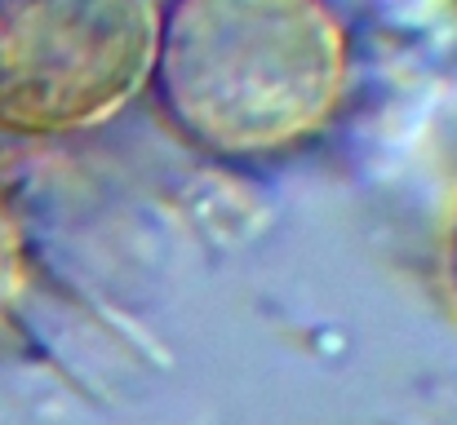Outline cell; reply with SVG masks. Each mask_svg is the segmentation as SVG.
<instances>
[{
	"instance_id": "7a4b0ae2",
	"label": "cell",
	"mask_w": 457,
	"mask_h": 425,
	"mask_svg": "<svg viewBox=\"0 0 457 425\" xmlns=\"http://www.w3.org/2000/svg\"><path fill=\"white\" fill-rule=\"evenodd\" d=\"M160 0H0V138L54 142L147 94Z\"/></svg>"
},
{
	"instance_id": "6da1fadb",
	"label": "cell",
	"mask_w": 457,
	"mask_h": 425,
	"mask_svg": "<svg viewBox=\"0 0 457 425\" xmlns=\"http://www.w3.org/2000/svg\"><path fill=\"white\" fill-rule=\"evenodd\" d=\"M355 36L333 0H160L152 94L204 155L258 159L315 142L346 107Z\"/></svg>"
},
{
	"instance_id": "277c9868",
	"label": "cell",
	"mask_w": 457,
	"mask_h": 425,
	"mask_svg": "<svg viewBox=\"0 0 457 425\" xmlns=\"http://www.w3.org/2000/svg\"><path fill=\"white\" fill-rule=\"evenodd\" d=\"M449 292L457 301V222H453V235H449Z\"/></svg>"
},
{
	"instance_id": "3957f363",
	"label": "cell",
	"mask_w": 457,
	"mask_h": 425,
	"mask_svg": "<svg viewBox=\"0 0 457 425\" xmlns=\"http://www.w3.org/2000/svg\"><path fill=\"white\" fill-rule=\"evenodd\" d=\"M22 288H27V231H22L9 195L0 191V328L13 315Z\"/></svg>"
}]
</instances>
